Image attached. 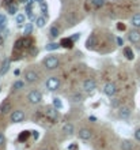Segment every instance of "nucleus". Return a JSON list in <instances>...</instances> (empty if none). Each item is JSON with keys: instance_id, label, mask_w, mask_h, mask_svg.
Listing matches in <instances>:
<instances>
[{"instance_id": "1", "label": "nucleus", "mask_w": 140, "mask_h": 150, "mask_svg": "<svg viewBox=\"0 0 140 150\" xmlns=\"http://www.w3.org/2000/svg\"><path fill=\"white\" fill-rule=\"evenodd\" d=\"M58 57L57 56H48L46 59H44V66L48 68V70H55L58 67Z\"/></svg>"}, {"instance_id": "6", "label": "nucleus", "mask_w": 140, "mask_h": 150, "mask_svg": "<svg viewBox=\"0 0 140 150\" xmlns=\"http://www.w3.org/2000/svg\"><path fill=\"white\" fill-rule=\"evenodd\" d=\"M95 87H97V82L94 79H86L84 82H83V89L86 91H93Z\"/></svg>"}, {"instance_id": "34", "label": "nucleus", "mask_w": 140, "mask_h": 150, "mask_svg": "<svg viewBox=\"0 0 140 150\" xmlns=\"http://www.w3.org/2000/svg\"><path fill=\"white\" fill-rule=\"evenodd\" d=\"M135 138H136L137 141L140 142V128H137V130L135 131Z\"/></svg>"}, {"instance_id": "31", "label": "nucleus", "mask_w": 140, "mask_h": 150, "mask_svg": "<svg viewBox=\"0 0 140 150\" xmlns=\"http://www.w3.org/2000/svg\"><path fill=\"white\" fill-rule=\"evenodd\" d=\"M122 149H125V150L132 149V145H131V142H128V141H124V142H122Z\"/></svg>"}, {"instance_id": "7", "label": "nucleus", "mask_w": 140, "mask_h": 150, "mask_svg": "<svg viewBox=\"0 0 140 150\" xmlns=\"http://www.w3.org/2000/svg\"><path fill=\"white\" fill-rule=\"evenodd\" d=\"M25 119V113L22 111H14L11 113V122L12 123H20Z\"/></svg>"}, {"instance_id": "26", "label": "nucleus", "mask_w": 140, "mask_h": 150, "mask_svg": "<svg viewBox=\"0 0 140 150\" xmlns=\"http://www.w3.org/2000/svg\"><path fill=\"white\" fill-rule=\"evenodd\" d=\"M58 28L57 26H52L51 28V37H53V38H56V37L58 36Z\"/></svg>"}, {"instance_id": "29", "label": "nucleus", "mask_w": 140, "mask_h": 150, "mask_svg": "<svg viewBox=\"0 0 140 150\" xmlns=\"http://www.w3.org/2000/svg\"><path fill=\"white\" fill-rule=\"evenodd\" d=\"M6 21H7V18H6V15H3V14H0V30L6 26Z\"/></svg>"}, {"instance_id": "35", "label": "nucleus", "mask_w": 140, "mask_h": 150, "mask_svg": "<svg viewBox=\"0 0 140 150\" xmlns=\"http://www.w3.org/2000/svg\"><path fill=\"white\" fill-rule=\"evenodd\" d=\"M27 16L30 18L31 21H34V19H35V16H34V14L31 12V10H29V11H27Z\"/></svg>"}, {"instance_id": "9", "label": "nucleus", "mask_w": 140, "mask_h": 150, "mask_svg": "<svg viewBox=\"0 0 140 150\" xmlns=\"http://www.w3.org/2000/svg\"><path fill=\"white\" fill-rule=\"evenodd\" d=\"M10 111H12V105L10 103V100H3V103L0 104V112L1 113H8Z\"/></svg>"}, {"instance_id": "5", "label": "nucleus", "mask_w": 140, "mask_h": 150, "mask_svg": "<svg viewBox=\"0 0 140 150\" xmlns=\"http://www.w3.org/2000/svg\"><path fill=\"white\" fill-rule=\"evenodd\" d=\"M45 115H46L48 119H51L52 122H56V120H57V117H58V111H57V108H55V107H46Z\"/></svg>"}, {"instance_id": "4", "label": "nucleus", "mask_w": 140, "mask_h": 150, "mask_svg": "<svg viewBox=\"0 0 140 150\" xmlns=\"http://www.w3.org/2000/svg\"><path fill=\"white\" fill-rule=\"evenodd\" d=\"M103 93H105L106 96H109V97H113V96H116V93H117V86H116V83L108 82L105 86H103Z\"/></svg>"}, {"instance_id": "32", "label": "nucleus", "mask_w": 140, "mask_h": 150, "mask_svg": "<svg viewBox=\"0 0 140 150\" xmlns=\"http://www.w3.org/2000/svg\"><path fill=\"white\" fill-rule=\"evenodd\" d=\"M39 7H41V11H42V14H46V12H48V7H46V4H45V3L39 4Z\"/></svg>"}, {"instance_id": "36", "label": "nucleus", "mask_w": 140, "mask_h": 150, "mask_svg": "<svg viewBox=\"0 0 140 150\" xmlns=\"http://www.w3.org/2000/svg\"><path fill=\"white\" fill-rule=\"evenodd\" d=\"M74 101H76V103H78V101H82V96H80V94H75L74 96Z\"/></svg>"}, {"instance_id": "18", "label": "nucleus", "mask_w": 140, "mask_h": 150, "mask_svg": "<svg viewBox=\"0 0 140 150\" xmlns=\"http://www.w3.org/2000/svg\"><path fill=\"white\" fill-rule=\"evenodd\" d=\"M124 56L127 57L128 60H133L135 59V55H133V51L129 47H125L124 48Z\"/></svg>"}, {"instance_id": "2", "label": "nucleus", "mask_w": 140, "mask_h": 150, "mask_svg": "<svg viewBox=\"0 0 140 150\" xmlns=\"http://www.w3.org/2000/svg\"><path fill=\"white\" fill-rule=\"evenodd\" d=\"M27 100L30 104H39L42 100V94L38 90H31L27 94Z\"/></svg>"}, {"instance_id": "12", "label": "nucleus", "mask_w": 140, "mask_h": 150, "mask_svg": "<svg viewBox=\"0 0 140 150\" xmlns=\"http://www.w3.org/2000/svg\"><path fill=\"white\" fill-rule=\"evenodd\" d=\"M74 44H75V41L71 38V37L63 38L61 41H60V45H61L63 48H65V49H72V48H74Z\"/></svg>"}, {"instance_id": "27", "label": "nucleus", "mask_w": 140, "mask_h": 150, "mask_svg": "<svg viewBox=\"0 0 140 150\" xmlns=\"http://www.w3.org/2000/svg\"><path fill=\"white\" fill-rule=\"evenodd\" d=\"M25 86V82H22V81H16V82H14V89L15 90H19V89H22V87Z\"/></svg>"}, {"instance_id": "3", "label": "nucleus", "mask_w": 140, "mask_h": 150, "mask_svg": "<svg viewBox=\"0 0 140 150\" xmlns=\"http://www.w3.org/2000/svg\"><path fill=\"white\" fill-rule=\"evenodd\" d=\"M45 85H46V87L51 91H55V90H57L58 86H60V79L56 78V76H51V78H48Z\"/></svg>"}, {"instance_id": "11", "label": "nucleus", "mask_w": 140, "mask_h": 150, "mask_svg": "<svg viewBox=\"0 0 140 150\" xmlns=\"http://www.w3.org/2000/svg\"><path fill=\"white\" fill-rule=\"evenodd\" d=\"M37 79H38V75H37L35 71H27L25 74V81L27 83H33V82H35Z\"/></svg>"}, {"instance_id": "44", "label": "nucleus", "mask_w": 140, "mask_h": 150, "mask_svg": "<svg viewBox=\"0 0 140 150\" xmlns=\"http://www.w3.org/2000/svg\"><path fill=\"white\" fill-rule=\"evenodd\" d=\"M0 90H1V87H0Z\"/></svg>"}, {"instance_id": "41", "label": "nucleus", "mask_w": 140, "mask_h": 150, "mask_svg": "<svg viewBox=\"0 0 140 150\" xmlns=\"http://www.w3.org/2000/svg\"><path fill=\"white\" fill-rule=\"evenodd\" d=\"M35 53H37V48L31 47V49H30V55H35Z\"/></svg>"}, {"instance_id": "33", "label": "nucleus", "mask_w": 140, "mask_h": 150, "mask_svg": "<svg viewBox=\"0 0 140 150\" xmlns=\"http://www.w3.org/2000/svg\"><path fill=\"white\" fill-rule=\"evenodd\" d=\"M71 38L74 40V41H78V40L80 38V33H75V34H74L72 37H71Z\"/></svg>"}, {"instance_id": "23", "label": "nucleus", "mask_w": 140, "mask_h": 150, "mask_svg": "<svg viewBox=\"0 0 140 150\" xmlns=\"http://www.w3.org/2000/svg\"><path fill=\"white\" fill-rule=\"evenodd\" d=\"M29 137H30V131H22V132L19 134V138L18 139H19L20 142H23V141H26Z\"/></svg>"}, {"instance_id": "21", "label": "nucleus", "mask_w": 140, "mask_h": 150, "mask_svg": "<svg viewBox=\"0 0 140 150\" xmlns=\"http://www.w3.org/2000/svg\"><path fill=\"white\" fill-rule=\"evenodd\" d=\"M91 4H93L95 8H101L106 4V0H91Z\"/></svg>"}, {"instance_id": "15", "label": "nucleus", "mask_w": 140, "mask_h": 150, "mask_svg": "<svg viewBox=\"0 0 140 150\" xmlns=\"http://www.w3.org/2000/svg\"><path fill=\"white\" fill-rule=\"evenodd\" d=\"M118 115H120V117H122V119H128L129 116H131V109H129L128 107H122V108H120Z\"/></svg>"}, {"instance_id": "10", "label": "nucleus", "mask_w": 140, "mask_h": 150, "mask_svg": "<svg viewBox=\"0 0 140 150\" xmlns=\"http://www.w3.org/2000/svg\"><path fill=\"white\" fill-rule=\"evenodd\" d=\"M128 38H129V41L133 44L140 42V32L139 30H132V32H129Z\"/></svg>"}, {"instance_id": "16", "label": "nucleus", "mask_w": 140, "mask_h": 150, "mask_svg": "<svg viewBox=\"0 0 140 150\" xmlns=\"http://www.w3.org/2000/svg\"><path fill=\"white\" fill-rule=\"evenodd\" d=\"M63 132L65 135H72L74 134V126H72L71 123H65V124L63 126Z\"/></svg>"}, {"instance_id": "14", "label": "nucleus", "mask_w": 140, "mask_h": 150, "mask_svg": "<svg viewBox=\"0 0 140 150\" xmlns=\"http://www.w3.org/2000/svg\"><path fill=\"white\" fill-rule=\"evenodd\" d=\"M10 66H11V60L10 59H4L3 64H1V68H0V75H6L10 70Z\"/></svg>"}, {"instance_id": "25", "label": "nucleus", "mask_w": 140, "mask_h": 150, "mask_svg": "<svg viewBox=\"0 0 140 150\" xmlns=\"http://www.w3.org/2000/svg\"><path fill=\"white\" fill-rule=\"evenodd\" d=\"M52 104H53V107L57 108V109H61V108H63V103H61V100L58 98V97H55Z\"/></svg>"}, {"instance_id": "43", "label": "nucleus", "mask_w": 140, "mask_h": 150, "mask_svg": "<svg viewBox=\"0 0 140 150\" xmlns=\"http://www.w3.org/2000/svg\"><path fill=\"white\" fill-rule=\"evenodd\" d=\"M0 45H3V37H0Z\"/></svg>"}, {"instance_id": "13", "label": "nucleus", "mask_w": 140, "mask_h": 150, "mask_svg": "<svg viewBox=\"0 0 140 150\" xmlns=\"http://www.w3.org/2000/svg\"><path fill=\"white\" fill-rule=\"evenodd\" d=\"M95 45H97V37L94 36V34H91V36L87 38V41H86V48H87V49H94Z\"/></svg>"}, {"instance_id": "42", "label": "nucleus", "mask_w": 140, "mask_h": 150, "mask_svg": "<svg viewBox=\"0 0 140 150\" xmlns=\"http://www.w3.org/2000/svg\"><path fill=\"white\" fill-rule=\"evenodd\" d=\"M37 3H38V4H42V3H45V1H44V0H37Z\"/></svg>"}, {"instance_id": "19", "label": "nucleus", "mask_w": 140, "mask_h": 150, "mask_svg": "<svg viewBox=\"0 0 140 150\" xmlns=\"http://www.w3.org/2000/svg\"><path fill=\"white\" fill-rule=\"evenodd\" d=\"M7 11H8V14H11V15L16 14V12H18V4L10 3V4L7 6Z\"/></svg>"}, {"instance_id": "22", "label": "nucleus", "mask_w": 140, "mask_h": 150, "mask_svg": "<svg viewBox=\"0 0 140 150\" xmlns=\"http://www.w3.org/2000/svg\"><path fill=\"white\" fill-rule=\"evenodd\" d=\"M60 47H61V45L57 44V42H51V44H48L46 47H45V49H46V51H56V49H58Z\"/></svg>"}, {"instance_id": "30", "label": "nucleus", "mask_w": 140, "mask_h": 150, "mask_svg": "<svg viewBox=\"0 0 140 150\" xmlns=\"http://www.w3.org/2000/svg\"><path fill=\"white\" fill-rule=\"evenodd\" d=\"M23 40V47H26V48H29V47H31V40L29 38V37H25V38H22Z\"/></svg>"}, {"instance_id": "24", "label": "nucleus", "mask_w": 140, "mask_h": 150, "mask_svg": "<svg viewBox=\"0 0 140 150\" xmlns=\"http://www.w3.org/2000/svg\"><path fill=\"white\" fill-rule=\"evenodd\" d=\"M25 21H26V15H25V14H16V23L23 25Z\"/></svg>"}, {"instance_id": "37", "label": "nucleus", "mask_w": 140, "mask_h": 150, "mask_svg": "<svg viewBox=\"0 0 140 150\" xmlns=\"http://www.w3.org/2000/svg\"><path fill=\"white\" fill-rule=\"evenodd\" d=\"M117 29L124 32V30H125V25H124V23H118V25H117Z\"/></svg>"}, {"instance_id": "17", "label": "nucleus", "mask_w": 140, "mask_h": 150, "mask_svg": "<svg viewBox=\"0 0 140 150\" xmlns=\"http://www.w3.org/2000/svg\"><path fill=\"white\" fill-rule=\"evenodd\" d=\"M131 23L135 29H140V14H135L131 19Z\"/></svg>"}, {"instance_id": "28", "label": "nucleus", "mask_w": 140, "mask_h": 150, "mask_svg": "<svg viewBox=\"0 0 140 150\" xmlns=\"http://www.w3.org/2000/svg\"><path fill=\"white\" fill-rule=\"evenodd\" d=\"M31 30H33V25L26 23V26H25V36H29V34L31 33Z\"/></svg>"}, {"instance_id": "39", "label": "nucleus", "mask_w": 140, "mask_h": 150, "mask_svg": "<svg viewBox=\"0 0 140 150\" xmlns=\"http://www.w3.org/2000/svg\"><path fill=\"white\" fill-rule=\"evenodd\" d=\"M117 44H118L120 47H122V45H124V40L121 38V37H118V38H117Z\"/></svg>"}, {"instance_id": "38", "label": "nucleus", "mask_w": 140, "mask_h": 150, "mask_svg": "<svg viewBox=\"0 0 140 150\" xmlns=\"http://www.w3.org/2000/svg\"><path fill=\"white\" fill-rule=\"evenodd\" d=\"M4 141H6V139H4V135L0 132V146H3L4 145Z\"/></svg>"}, {"instance_id": "40", "label": "nucleus", "mask_w": 140, "mask_h": 150, "mask_svg": "<svg viewBox=\"0 0 140 150\" xmlns=\"http://www.w3.org/2000/svg\"><path fill=\"white\" fill-rule=\"evenodd\" d=\"M31 134H33V138H34V139H38V137H39V135H38V131H33Z\"/></svg>"}, {"instance_id": "20", "label": "nucleus", "mask_w": 140, "mask_h": 150, "mask_svg": "<svg viewBox=\"0 0 140 150\" xmlns=\"http://www.w3.org/2000/svg\"><path fill=\"white\" fill-rule=\"evenodd\" d=\"M35 25H37V28H44L45 25H46V18L45 16H38L37 19H35Z\"/></svg>"}, {"instance_id": "8", "label": "nucleus", "mask_w": 140, "mask_h": 150, "mask_svg": "<svg viewBox=\"0 0 140 150\" xmlns=\"http://www.w3.org/2000/svg\"><path fill=\"white\" fill-rule=\"evenodd\" d=\"M91 137H93V132H91V130H89V128L79 130V138L83 139V141H90Z\"/></svg>"}]
</instances>
